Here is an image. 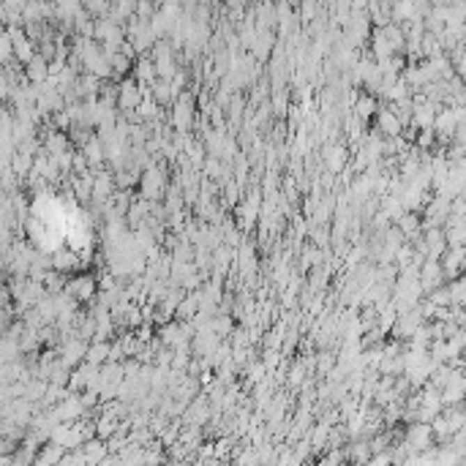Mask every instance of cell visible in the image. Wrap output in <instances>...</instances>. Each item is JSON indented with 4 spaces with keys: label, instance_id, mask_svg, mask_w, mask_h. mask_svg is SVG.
<instances>
[{
    "label": "cell",
    "instance_id": "obj_14",
    "mask_svg": "<svg viewBox=\"0 0 466 466\" xmlns=\"http://www.w3.org/2000/svg\"><path fill=\"white\" fill-rule=\"evenodd\" d=\"M134 77H137L139 85H153L155 79H158V68H155V61L150 52L137 58V63H134Z\"/></svg>",
    "mask_w": 466,
    "mask_h": 466
},
{
    "label": "cell",
    "instance_id": "obj_26",
    "mask_svg": "<svg viewBox=\"0 0 466 466\" xmlns=\"http://www.w3.org/2000/svg\"><path fill=\"white\" fill-rule=\"evenodd\" d=\"M196 311H199V295H196V292H188L186 297L180 300L178 311H175V319H180V322H191V319L196 316Z\"/></svg>",
    "mask_w": 466,
    "mask_h": 466
},
{
    "label": "cell",
    "instance_id": "obj_7",
    "mask_svg": "<svg viewBox=\"0 0 466 466\" xmlns=\"http://www.w3.org/2000/svg\"><path fill=\"white\" fill-rule=\"evenodd\" d=\"M52 267L61 270V273H79L82 270V259H79V251L77 249H68V246H58L52 251Z\"/></svg>",
    "mask_w": 466,
    "mask_h": 466
},
{
    "label": "cell",
    "instance_id": "obj_17",
    "mask_svg": "<svg viewBox=\"0 0 466 466\" xmlns=\"http://www.w3.org/2000/svg\"><path fill=\"white\" fill-rule=\"evenodd\" d=\"M396 226L404 232V238L412 240V243L423 235V218H420V213H414V210H406L404 216L396 221Z\"/></svg>",
    "mask_w": 466,
    "mask_h": 466
},
{
    "label": "cell",
    "instance_id": "obj_34",
    "mask_svg": "<svg viewBox=\"0 0 466 466\" xmlns=\"http://www.w3.org/2000/svg\"><path fill=\"white\" fill-rule=\"evenodd\" d=\"M434 306H453L456 300H453V292H450V284H444V286H436L434 292H428L426 295Z\"/></svg>",
    "mask_w": 466,
    "mask_h": 466
},
{
    "label": "cell",
    "instance_id": "obj_10",
    "mask_svg": "<svg viewBox=\"0 0 466 466\" xmlns=\"http://www.w3.org/2000/svg\"><path fill=\"white\" fill-rule=\"evenodd\" d=\"M276 47H279V36H276V33L273 31H259L256 33V38H254V44H251L249 52L259 63H265V61H270V58H273Z\"/></svg>",
    "mask_w": 466,
    "mask_h": 466
},
{
    "label": "cell",
    "instance_id": "obj_31",
    "mask_svg": "<svg viewBox=\"0 0 466 466\" xmlns=\"http://www.w3.org/2000/svg\"><path fill=\"white\" fill-rule=\"evenodd\" d=\"M14 49H17V44H14V38L8 36V31H3L0 36V61L3 65H8V63L17 61V55H14Z\"/></svg>",
    "mask_w": 466,
    "mask_h": 466
},
{
    "label": "cell",
    "instance_id": "obj_36",
    "mask_svg": "<svg viewBox=\"0 0 466 466\" xmlns=\"http://www.w3.org/2000/svg\"><path fill=\"white\" fill-rule=\"evenodd\" d=\"M464 279H466V270H464Z\"/></svg>",
    "mask_w": 466,
    "mask_h": 466
},
{
    "label": "cell",
    "instance_id": "obj_24",
    "mask_svg": "<svg viewBox=\"0 0 466 466\" xmlns=\"http://www.w3.org/2000/svg\"><path fill=\"white\" fill-rule=\"evenodd\" d=\"M382 33H385V38L390 41V47H393L396 52H406V33H404V25H401V22H390V25H385Z\"/></svg>",
    "mask_w": 466,
    "mask_h": 466
},
{
    "label": "cell",
    "instance_id": "obj_29",
    "mask_svg": "<svg viewBox=\"0 0 466 466\" xmlns=\"http://www.w3.org/2000/svg\"><path fill=\"white\" fill-rule=\"evenodd\" d=\"M336 366H339V355H336V352H330V349L325 352V349H322V352L316 355V376H327Z\"/></svg>",
    "mask_w": 466,
    "mask_h": 466
},
{
    "label": "cell",
    "instance_id": "obj_33",
    "mask_svg": "<svg viewBox=\"0 0 466 466\" xmlns=\"http://www.w3.org/2000/svg\"><path fill=\"white\" fill-rule=\"evenodd\" d=\"M82 3H85V8L93 20L109 17V11H112V0H82Z\"/></svg>",
    "mask_w": 466,
    "mask_h": 466
},
{
    "label": "cell",
    "instance_id": "obj_28",
    "mask_svg": "<svg viewBox=\"0 0 466 466\" xmlns=\"http://www.w3.org/2000/svg\"><path fill=\"white\" fill-rule=\"evenodd\" d=\"M33 164H36V155L25 153V150H17V155L11 158V169H14L17 178H22V180L33 172Z\"/></svg>",
    "mask_w": 466,
    "mask_h": 466
},
{
    "label": "cell",
    "instance_id": "obj_3",
    "mask_svg": "<svg viewBox=\"0 0 466 466\" xmlns=\"http://www.w3.org/2000/svg\"><path fill=\"white\" fill-rule=\"evenodd\" d=\"M82 306H91L98 295V276L95 273H74L68 279V286H65Z\"/></svg>",
    "mask_w": 466,
    "mask_h": 466
},
{
    "label": "cell",
    "instance_id": "obj_20",
    "mask_svg": "<svg viewBox=\"0 0 466 466\" xmlns=\"http://www.w3.org/2000/svg\"><path fill=\"white\" fill-rule=\"evenodd\" d=\"M121 426H123V420L115 417V414H109V412H98L95 414V434L101 436V439H109L112 434H118Z\"/></svg>",
    "mask_w": 466,
    "mask_h": 466
},
{
    "label": "cell",
    "instance_id": "obj_18",
    "mask_svg": "<svg viewBox=\"0 0 466 466\" xmlns=\"http://www.w3.org/2000/svg\"><path fill=\"white\" fill-rule=\"evenodd\" d=\"M276 0H262L259 6H256V28L259 31H273L276 25H279V14H276V6H273Z\"/></svg>",
    "mask_w": 466,
    "mask_h": 466
},
{
    "label": "cell",
    "instance_id": "obj_1",
    "mask_svg": "<svg viewBox=\"0 0 466 466\" xmlns=\"http://www.w3.org/2000/svg\"><path fill=\"white\" fill-rule=\"evenodd\" d=\"M169 183H172V175L166 169V158H161L158 164L148 166L139 178V186H137V194L150 199V202H164L166 191H169Z\"/></svg>",
    "mask_w": 466,
    "mask_h": 466
},
{
    "label": "cell",
    "instance_id": "obj_16",
    "mask_svg": "<svg viewBox=\"0 0 466 466\" xmlns=\"http://www.w3.org/2000/svg\"><path fill=\"white\" fill-rule=\"evenodd\" d=\"M65 458V447H61L58 442H44L38 447V456H36V466H55L63 464Z\"/></svg>",
    "mask_w": 466,
    "mask_h": 466
},
{
    "label": "cell",
    "instance_id": "obj_9",
    "mask_svg": "<svg viewBox=\"0 0 466 466\" xmlns=\"http://www.w3.org/2000/svg\"><path fill=\"white\" fill-rule=\"evenodd\" d=\"M322 158H325V169L333 172V175H341L346 169V158H349V150L343 148L341 142H327L322 148Z\"/></svg>",
    "mask_w": 466,
    "mask_h": 466
},
{
    "label": "cell",
    "instance_id": "obj_15",
    "mask_svg": "<svg viewBox=\"0 0 466 466\" xmlns=\"http://www.w3.org/2000/svg\"><path fill=\"white\" fill-rule=\"evenodd\" d=\"M352 112L363 121V123L368 125L371 118H376V112H379V101H376V93H360L357 95V101H355V107H352Z\"/></svg>",
    "mask_w": 466,
    "mask_h": 466
},
{
    "label": "cell",
    "instance_id": "obj_27",
    "mask_svg": "<svg viewBox=\"0 0 466 466\" xmlns=\"http://www.w3.org/2000/svg\"><path fill=\"white\" fill-rule=\"evenodd\" d=\"M417 17V6L414 0H393V22H409Z\"/></svg>",
    "mask_w": 466,
    "mask_h": 466
},
{
    "label": "cell",
    "instance_id": "obj_12",
    "mask_svg": "<svg viewBox=\"0 0 466 466\" xmlns=\"http://www.w3.org/2000/svg\"><path fill=\"white\" fill-rule=\"evenodd\" d=\"M439 109H442V104H436V101H431V98L414 104V118H412V123L417 125V128H431V125L436 123Z\"/></svg>",
    "mask_w": 466,
    "mask_h": 466
},
{
    "label": "cell",
    "instance_id": "obj_8",
    "mask_svg": "<svg viewBox=\"0 0 466 466\" xmlns=\"http://www.w3.org/2000/svg\"><path fill=\"white\" fill-rule=\"evenodd\" d=\"M420 281H423V289L426 295L434 292L436 286H444L447 284V276H444V267H442V259H426L423 267H420Z\"/></svg>",
    "mask_w": 466,
    "mask_h": 466
},
{
    "label": "cell",
    "instance_id": "obj_5",
    "mask_svg": "<svg viewBox=\"0 0 466 466\" xmlns=\"http://www.w3.org/2000/svg\"><path fill=\"white\" fill-rule=\"evenodd\" d=\"M373 125L385 134V137H398V134H404V121L396 115V109L385 101V104H379V112H376V118H373Z\"/></svg>",
    "mask_w": 466,
    "mask_h": 466
},
{
    "label": "cell",
    "instance_id": "obj_22",
    "mask_svg": "<svg viewBox=\"0 0 466 466\" xmlns=\"http://www.w3.org/2000/svg\"><path fill=\"white\" fill-rule=\"evenodd\" d=\"M25 74L31 82H47L49 79V61L44 55H36L28 65H25Z\"/></svg>",
    "mask_w": 466,
    "mask_h": 466
},
{
    "label": "cell",
    "instance_id": "obj_30",
    "mask_svg": "<svg viewBox=\"0 0 466 466\" xmlns=\"http://www.w3.org/2000/svg\"><path fill=\"white\" fill-rule=\"evenodd\" d=\"M14 55H17V61L22 63V65H28V63L38 55V47H36V41H31V38H25V41H20L17 44V49H14Z\"/></svg>",
    "mask_w": 466,
    "mask_h": 466
},
{
    "label": "cell",
    "instance_id": "obj_32",
    "mask_svg": "<svg viewBox=\"0 0 466 466\" xmlns=\"http://www.w3.org/2000/svg\"><path fill=\"white\" fill-rule=\"evenodd\" d=\"M436 142H439V137H436V128H420L417 131V139H414V145L420 148V150H434Z\"/></svg>",
    "mask_w": 466,
    "mask_h": 466
},
{
    "label": "cell",
    "instance_id": "obj_19",
    "mask_svg": "<svg viewBox=\"0 0 466 466\" xmlns=\"http://www.w3.org/2000/svg\"><path fill=\"white\" fill-rule=\"evenodd\" d=\"M444 235H447V246H466V218H447Z\"/></svg>",
    "mask_w": 466,
    "mask_h": 466
},
{
    "label": "cell",
    "instance_id": "obj_35",
    "mask_svg": "<svg viewBox=\"0 0 466 466\" xmlns=\"http://www.w3.org/2000/svg\"><path fill=\"white\" fill-rule=\"evenodd\" d=\"M270 104H273V115H281V112H286V93L276 88L273 95H270Z\"/></svg>",
    "mask_w": 466,
    "mask_h": 466
},
{
    "label": "cell",
    "instance_id": "obj_25",
    "mask_svg": "<svg viewBox=\"0 0 466 466\" xmlns=\"http://www.w3.org/2000/svg\"><path fill=\"white\" fill-rule=\"evenodd\" d=\"M109 355H112V341H91L85 360L95 363V366H104V363H109Z\"/></svg>",
    "mask_w": 466,
    "mask_h": 466
},
{
    "label": "cell",
    "instance_id": "obj_21",
    "mask_svg": "<svg viewBox=\"0 0 466 466\" xmlns=\"http://www.w3.org/2000/svg\"><path fill=\"white\" fill-rule=\"evenodd\" d=\"M109 63H112V74H115L112 79H118V82H121L123 77H131V74H134V63H137V58L125 55L123 49H121V52H115V55L109 58Z\"/></svg>",
    "mask_w": 466,
    "mask_h": 466
},
{
    "label": "cell",
    "instance_id": "obj_2",
    "mask_svg": "<svg viewBox=\"0 0 466 466\" xmlns=\"http://www.w3.org/2000/svg\"><path fill=\"white\" fill-rule=\"evenodd\" d=\"M404 444L409 447V456H414V453H423V450H428V447H434L436 444V436H434V428H431V423H409L404 431Z\"/></svg>",
    "mask_w": 466,
    "mask_h": 466
},
{
    "label": "cell",
    "instance_id": "obj_4",
    "mask_svg": "<svg viewBox=\"0 0 466 466\" xmlns=\"http://www.w3.org/2000/svg\"><path fill=\"white\" fill-rule=\"evenodd\" d=\"M142 85L137 82V77L131 74V77H123L121 79V95H118V109L121 112H131V109H137L139 104H142Z\"/></svg>",
    "mask_w": 466,
    "mask_h": 466
},
{
    "label": "cell",
    "instance_id": "obj_13",
    "mask_svg": "<svg viewBox=\"0 0 466 466\" xmlns=\"http://www.w3.org/2000/svg\"><path fill=\"white\" fill-rule=\"evenodd\" d=\"M150 213H153V202L145 199V196H137V199L131 202L128 213H125V221H128L131 229H137V226H142V224L150 218Z\"/></svg>",
    "mask_w": 466,
    "mask_h": 466
},
{
    "label": "cell",
    "instance_id": "obj_11",
    "mask_svg": "<svg viewBox=\"0 0 466 466\" xmlns=\"http://www.w3.org/2000/svg\"><path fill=\"white\" fill-rule=\"evenodd\" d=\"M155 333H158V339H161L164 346H172V349L183 341H194V339H188L186 336V327H183L180 319H172V322H166V325H158Z\"/></svg>",
    "mask_w": 466,
    "mask_h": 466
},
{
    "label": "cell",
    "instance_id": "obj_23",
    "mask_svg": "<svg viewBox=\"0 0 466 466\" xmlns=\"http://www.w3.org/2000/svg\"><path fill=\"white\" fill-rule=\"evenodd\" d=\"M153 95L164 109H169V107L178 101V95H175V91H172V82H169V79H161V77L153 82Z\"/></svg>",
    "mask_w": 466,
    "mask_h": 466
},
{
    "label": "cell",
    "instance_id": "obj_6",
    "mask_svg": "<svg viewBox=\"0 0 466 466\" xmlns=\"http://www.w3.org/2000/svg\"><path fill=\"white\" fill-rule=\"evenodd\" d=\"M442 267L447 281L464 276L466 270V246H447V251L442 254Z\"/></svg>",
    "mask_w": 466,
    "mask_h": 466
}]
</instances>
